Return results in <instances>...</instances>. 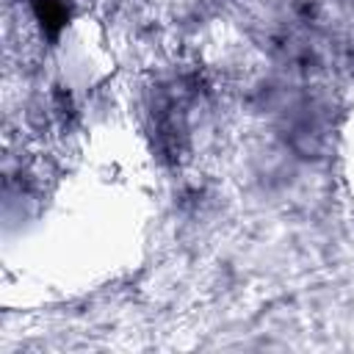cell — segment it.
Returning a JSON list of instances; mask_svg holds the SVG:
<instances>
[{
	"mask_svg": "<svg viewBox=\"0 0 354 354\" xmlns=\"http://www.w3.org/2000/svg\"><path fill=\"white\" fill-rule=\"evenodd\" d=\"M343 171H346V185L354 196V113L343 127Z\"/></svg>",
	"mask_w": 354,
	"mask_h": 354,
	"instance_id": "1",
	"label": "cell"
}]
</instances>
